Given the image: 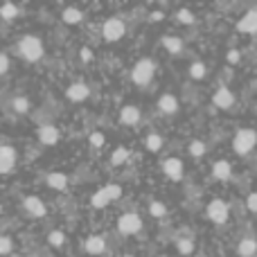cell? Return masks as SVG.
I'll use <instances>...</instances> for the list:
<instances>
[{"instance_id": "4fadbf2b", "label": "cell", "mask_w": 257, "mask_h": 257, "mask_svg": "<svg viewBox=\"0 0 257 257\" xmlns=\"http://www.w3.org/2000/svg\"><path fill=\"white\" fill-rule=\"evenodd\" d=\"M23 205H25L27 212H30L32 217H36V219L45 217V212H48V210H45V203L39 199V196H25V199H23Z\"/></svg>"}, {"instance_id": "f546056e", "label": "cell", "mask_w": 257, "mask_h": 257, "mask_svg": "<svg viewBox=\"0 0 257 257\" xmlns=\"http://www.w3.org/2000/svg\"><path fill=\"white\" fill-rule=\"evenodd\" d=\"M48 244H50V246H57V248H59V246L66 244V235H63L61 230H52V232L48 235Z\"/></svg>"}, {"instance_id": "1f68e13d", "label": "cell", "mask_w": 257, "mask_h": 257, "mask_svg": "<svg viewBox=\"0 0 257 257\" xmlns=\"http://www.w3.org/2000/svg\"><path fill=\"white\" fill-rule=\"evenodd\" d=\"M176 18L183 23V25H192V23H194V14H192L190 9H178Z\"/></svg>"}, {"instance_id": "d590c367", "label": "cell", "mask_w": 257, "mask_h": 257, "mask_svg": "<svg viewBox=\"0 0 257 257\" xmlns=\"http://www.w3.org/2000/svg\"><path fill=\"white\" fill-rule=\"evenodd\" d=\"M106 190H108V194H111V199H113V201L120 199V196H122V187H120V185H115V183L106 185Z\"/></svg>"}, {"instance_id": "8fae6325", "label": "cell", "mask_w": 257, "mask_h": 257, "mask_svg": "<svg viewBox=\"0 0 257 257\" xmlns=\"http://www.w3.org/2000/svg\"><path fill=\"white\" fill-rule=\"evenodd\" d=\"M88 95H90V88L86 84H81V81H75V84H70L66 88V97L70 102H84V99H88Z\"/></svg>"}, {"instance_id": "74e56055", "label": "cell", "mask_w": 257, "mask_h": 257, "mask_svg": "<svg viewBox=\"0 0 257 257\" xmlns=\"http://www.w3.org/2000/svg\"><path fill=\"white\" fill-rule=\"evenodd\" d=\"M79 57H81V61H86V63L93 61V50H90V48H81L79 50Z\"/></svg>"}, {"instance_id": "9c48e42d", "label": "cell", "mask_w": 257, "mask_h": 257, "mask_svg": "<svg viewBox=\"0 0 257 257\" xmlns=\"http://www.w3.org/2000/svg\"><path fill=\"white\" fill-rule=\"evenodd\" d=\"M214 106L217 108H223V111H228V108H232V104H235V95H232L230 88H226V86H219L217 93H214L212 97Z\"/></svg>"}, {"instance_id": "8992f818", "label": "cell", "mask_w": 257, "mask_h": 257, "mask_svg": "<svg viewBox=\"0 0 257 257\" xmlns=\"http://www.w3.org/2000/svg\"><path fill=\"white\" fill-rule=\"evenodd\" d=\"M117 230H120L122 235H136V232H140V230H142V219H140V214H136V212L122 214V217L117 219Z\"/></svg>"}, {"instance_id": "8d00e7d4", "label": "cell", "mask_w": 257, "mask_h": 257, "mask_svg": "<svg viewBox=\"0 0 257 257\" xmlns=\"http://www.w3.org/2000/svg\"><path fill=\"white\" fill-rule=\"evenodd\" d=\"M226 59H228V63H239V61H241L239 50H230V52L226 54Z\"/></svg>"}, {"instance_id": "52a82bcc", "label": "cell", "mask_w": 257, "mask_h": 257, "mask_svg": "<svg viewBox=\"0 0 257 257\" xmlns=\"http://www.w3.org/2000/svg\"><path fill=\"white\" fill-rule=\"evenodd\" d=\"M16 149L9 145H0V174H9L14 167H16Z\"/></svg>"}, {"instance_id": "ba28073f", "label": "cell", "mask_w": 257, "mask_h": 257, "mask_svg": "<svg viewBox=\"0 0 257 257\" xmlns=\"http://www.w3.org/2000/svg\"><path fill=\"white\" fill-rule=\"evenodd\" d=\"M163 172L167 178H172V181H181L183 174H185V165H183L181 158H167L163 163Z\"/></svg>"}, {"instance_id": "e575fe53", "label": "cell", "mask_w": 257, "mask_h": 257, "mask_svg": "<svg viewBox=\"0 0 257 257\" xmlns=\"http://www.w3.org/2000/svg\"><path fill=\"white\" fill-rule=\"evenodd\" d=\"M246 208L257 214V192H250V194L246 196Z\"/></svg>"}, {"instance_id": "7402d4cb", "label": "cell", "mask_w": 257, "mask_h": 257, "mask_svg": "<svg viewBox=\"0 0 257 257\" xmlns=\"http://www.w3.org/2000/svg\"><path fill=\"white\" fill-rule=\"evenodd\" d=\"M61 18H63V23H68V25H77V23L84 18V14H81V9H77V7H68V9H63Z\"/></svg>"}, {"instance_id": "603a6c76", "label": "cell", "mask_w": 257, "mask_h": 257, "mask_svg": "<svg viewBox=\"0 0 257 257\" xmlns=\"http://www.w3.org/2000/svg\"><path fill=\"white\" fill-rule=\"evenodd\" d=\"M128 156H131V151H128L126 147H117V149L113 151V156H111V163L115 165V167H120V165H124L128 160Z\"/></svg>"}, {"instance_id": "ab89813d", "label": "cell", "mask_w": 257, "mask_h": 257, "mask_svg": "<svg viewBox=\"0 0 257 257\" xmlns=\"http://www.w3.org/2000/svg\"><path fill=\"white\" fill-rule=\"evenodd\" d=\"M163 18H165V14H163V12H154V14H151V16H149V21L158 23V21H163Z\"/></svg>"}, {"instance_id": "836d02e7", "label": "cell", "mask_w": 257, "mask_h": 257, "mask_svg": "<svg viewBox=\"0 0 257 257\" xmlns=\"http://www.w3.org/2000/svg\"><path fill=\"white\" fill-rule=\"evenodd\" d=\"M90 145H93L95 149H102V147L106 145V138H104V133H99V131L90 133Z\"/></svg>"}, {"instance_id": "60d3db41", "label": "cell", "mask_w": 257, "mask_h": 257, "mask_svg": "<svg viewBox=\"0 0 257 257\" xmlns=\"http://www.w3.org/2000/svg\"><path fill=\"white\" fill-rule=\"evenodd\" d=\"M0 212H3V205H0Z\"/></svg>"}, {"instance_id": "d4e9b609", "label": "cell", "mask_w": 257, "mask_h": 257, "mask_svg": "<svg viewBox=\"0 0 257 257\" xmlns=\"http://www.w3.org/2000/svg\"><path fill=\"white\" fill-rule=\"evenodd\" d=\"M145 145H147V149L149 151H160L163 149V138L158 136V133H151V136H147V140H145Z\"/></svg>"}, {"instance_id": "2e32d148", "label": "cell", "mask_w": 257, "mask_h": 257, "mask_svg": "<svg viewBox=\"0 0 257 257\" xmlns=\"http://www.w3.org/2000/svg\"><path fill=\"white\" fill-rule=\"evenodd\" d=\"M106 250V241H104L102 235H90L86 239V253L90 255H102Z\"/></svg>"}, {"instance_id": "7a4b0ae2", "label": "cell", "mask_w": 257, "mask_h": 257, "mask_svg": "<svg viewBox=\"0 0 257 257\" xmlns=\"http://www.w3.org/2000/svg\"><path fill=\"white\" fill-rule=\"evenodd\" d=\"M255 145H257L255 128H239V131L235 133V138H232V149H235V154H239V156L250 154V151L255 149Z\"/></svg>"}, {"instance_id": "ac0fdd59", "label": "cell", "mask_w": 257, "mask_h": 257, "mask_svg": "<svg viewBox=\"0 0 257 257\" xmlns=\"http://www.w3.org/2000/svg\"><path fill=\"white\" fill-rule=\"evenodd\" d=\"M237 253L241 257H255L257 255V239H253V237H244V239L239 241V246H237Z\"/></svg>"}, {"instance_id": "e0dca14e", "label": "cell", "mask_w": 257, "mask_h": 257, "mask_svg": "<svg viewBox=\"0 0 257 257\" xmlns=\"http://www.w3.org/2000/svg\"><path fill=\"white\" fill-rule=\"evenodd\" d=\"M158 108H160V113H165V115H172V113L178 111V99L174 97V95L165 93L163 97L158 99Z\"/></svg>"}, {"instance_id": "ffe728a7", "label": "cell", "mask_w": 257, "mask_h": 257, "mask_svg": "<svg viewBox=\"0 0 257 257\" xmlns=\"http://www.w3.org/2000/svg\"><path fill=\"white\" fill-rule=\"evenodd\" d=\"M108 203H113V199H111V194H108V190L106 187H102V190H97L93 194V199H90V205L93 208H97V210H102V208H106Z\"/></svg>"}, {"instance_id": "cb8c5ba5", "label": "cell", "mask_w": 257, "mask_h": 257, "mask_svg": "<svg viewBox=\"0 0 257 257\" xmlns=\"http://www.w3.org/2000/svg\"><path fill=\"white\" fill-rule=\"evenodd\" d=\"M149 214L151 217H156V219L167 217V205H165L163 201H151L149 203Z\"/></svg>"}, {"instance_id": "484cf974", "label": "cell", "mask_w": 257, "mask_h": 257, "mask_svg": "<svg viewBox=\"0 0 257 257\" xmlns=\"http://www.w3.org/2000/svg\"><path fill=\"white\" fill-rule=\"evenodd\" d=\"M0 16H3L5 21H14V18L18 16V7L14 3H5L3 7H0Z\"/></svg>"}, {"instance_id": "83f0119b", "label": "cell", "mask_w": 257, "mask_h": 257, "mask_svg": "<svg viewBox=\"0 0 257 257\" xmlns=\"http://www.w3.org/2000/svg\"><path fill=\"white\" fill-rule=\"evenodd\" d=\"M205 72H208V68H205V63H201V61H194L190 66V77L192 79H203Z\"/></svg>"}, {"instance_id": "30bf717a", "label": "cell", "mask_w": 257, "mask_h": 257, "mask_svg": "<svg viewBox=\"0 0 257 257\" xmlns=\"http://www.w3.org/2000/svg\"><path fill=\"white\" fill-rule=\"evenodd\" d=\"M237 30L244 34H257V9H248L237 23Z\"/></svg>"}, {"instance_id": "f35d334b", "label": "cell", "mask_w": 257, "mask_h": 257, "mask_svg": "<svg viewBox=\"0 0 257 257\" xmlns=\"http://www.w3.org/2000/svg\"><path fill=\"white\" fill-rule=\"evenodd\" d=\"M7 70H9V57L0 52V75H5Z\"/></svg>"}, {"instance_id": "4dcf8cb0", "label": "cell", "mask_w": 257, "mask_h": 257, "mask_svg": "<svg viewBox=\"0 0 257 257\" xmlns=\"http://www.w3.org/2000/svg\"><path fill=\"white\" fill-rule=\"evenodd\" d=\"M190 154L194 156V158H201V156L205 154V142H201V140H192V142H190Z\"/></svg>"}, {"instance_id": "44dd1931", "label": "cell", "mask_w": 257, "mask_h": 257, "mask_svg": "<svg viewBox=\"0 0 257 257\" xmlns=\"http://www.w3.org/2000/svg\"><path fill=\"white\" fill-rule=\"evenodd\" d=\"M163 48L169 54H181L183 52V41L178 36H163Z\"/></svg>"}, {"instance_id": "f1b7e54d", "label": "cell", "mask_w": 257, "mask_h": 257, "mask_svg": "<svg viewBox=\"0 0 257 257\" xmlns=\"http://www.w3.org/2000/svg\"><path fill=\"white\" fill-rule=\"evenodd\" d=\"M176 250H178L181 255H192V253H194V241H192V239H185V237H183V239L176 241Z\"/></svg>"}, {"instance_id": "7c38bea8", "label": "cell", "mask_w": 257, "mask_h": 257, "mask_svg": "<svg viewBox=\"0 0 257 257\" xmlns=\"http://www.w3.org/2000/svg\"><path fill=\"white\" fill-rule=\"evenodd\" d=\"M59 138H61V133H59V128L54 126V124L39 126V140H41V145L52 147V145H57V142H59Z\"/></svg>"}, {"instance_id": "5b68a950", "label": "cell", "mask_w": 257, "mask_h": 257, "mask_svg": "<svg viewBox=\"0 0 257 257\" xmlns=\"http://www.w3.org/2000/svg\"><path fill=\"white\" fill-rule=\"evenodd\" d=\"M205 214H208V219L212 223H226L228 217H230V208H228L226 201L212 199L208 203V208H205Z\"/></svg>"}, {"instance_id": "4316f807", "label": "cell", "mask_w": 257, "mask_h": 257, "mask_svg": "<svg viewBox=\"0 0 257 257\" xmlns=\"http://www.w3.org/2000/svg\"><path fill=\"white\" fill-rule=\"evenodd\" d=\"M12 108H14L16 113H21V115H23V113L30 111V99L23 97V95H21V97H14V99H12Z\"/></svg>"}, {"instance_id": "d6986e66", "label": "cell", "mask_w": 257, "mask_h": 257, "mask_svg": "<svg viewBox=\"0 0 257 257\" xmlns=\"http://www.w3.org/2000/svg\"><path fill=\"white\" fill-rule=\"evenodd\" d=\"M45 183H48V187H52V190H66L68 187V176L66 174H61V172H52V174H48Z\"/></svg>"}, {"instance_id": "5bb4252c", "label": "cell", "mask_w": 257, "mask_h": 257, "mask_svg": "<svg viewBox=\"0 0 257 257\" xmlns=\"http://www.w3.org/2000/svg\"><path fill=\"white\" fill-rule=\"evenodd\" d=\"M120 122L122 124H126V126H136L138 122H140V108L138 106H122V111H120Z\"/></svg>"}, {"instance_id": "277c9868", "label": "cell", "mask_w": 257, "mask_h": 257, "mask_svg": "<svg viewBox=\"0 0 257 257\" xmlns=\"http://www.w3.org/2000/svg\"><path fill=\"white\" fill-rule=\"evenodd\" d=\"M124 34H126V25H124V21H122V18H117V16L108 18V21L104 23V27H102V36L108 41V43L120 41Z\"/></svg>"}, {"instance_id": "6da1fadb", "label": "cell", "mask_w": 257, "mask_h": 257, "mask_svg": "<svg viewBox=\"0 0 257 257\" xmlns=\"http://www.w3.org/2000/svg\"><path fill=\"white\" fill-rule=\"evenodd\" d=\"M18 54H21L25 61L30 63H36L41 57H43V41L39 39V36H23L21 41H18Z\"/></svg>"}, {"instance_id": "9a60e30c", "label": "cell", "mask_w": 257, "mask_h": 257, "mask_svg": "<svg viewBox=\"0 0 257 257\" xmlns=\"http://www.w3.org/2000/svg\"><path fill=\"white\" fill-rule=\"evenodd\" d=\"M212 176L217 178V181H230L232 176V167L228 160H217V163L212 165Z\"/></svg>"}, {"instance_id": "b9f144b4", "label": "cell", "mask_w": 257, "mask_h": 257, "mask_svg": "<svg viewBox=\"0 0 257 257\" xmlns=\"http://www.w3.org/2000/svg\"><path fill=\"white\" fill-rule=\"evenodd\" d=\"M126 257H131V255H126Z\"/></svg>"}, {"instance_id": "d6a6232c", "label": "cell", "mask_w": 257, "mask_h": 257, "mask_svg": "<svg viewBox=\"0 0 257 257\" xmlns=\"http://www.w3.org/2000/svg\"><path fill=\"white\" fill-rule=\"evenodd\" d=\"M14 248V241L7 235H0V255H9Z\"/></svg>"}, {"instance_id": "3957f363", "label": "cell", "mask_w": 257, "mask_h": 257, "mask_svg": "<svg viewBox=\"0 0 257 257\" xmlns=\"http://www.w3.org/2000/svg\"><path fill=\"white\" fill-rule=\"evenodd\" d=\"M154 72H156L154 61H151V59H140L131 70V79H133V84H138V86H147L154 79Z\"/></svg>"}]
</instances>
